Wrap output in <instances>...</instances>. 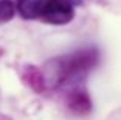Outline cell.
<instances>
[{
	"mask_svg": "<svg viewBox=\"0 0 121 120\" xmlns=\"http://www.w3.org/2000/svg\"><path fill=\"white\" fill-rule=\"evenodd\" d=\"M59 64H54V78L57 84L64 83L65 80L75 78L76 75L84 73L96 62V53L93 50H84V52L75 53L70 56L59 58Z\"/></svg>",
	"mask_w": 121,
	"mask_h": 120,
	"instance_id": "6da1fadb",
	"label": "cell"
},
{
	"mask_svg": "<svg viewBox=\"0 0 121 120\" xmlns=\"http://www.w3.org/2000/svg\"><path fill=\"white\" fill-rule=\"evenodd\" d=\"M81 5L82 0H54L47 13L40 17V20L48 25L70 24L75 17V8Z\"/></svg>",
	"mask_w": 121,
	"mask_h": 120,
	"instance_id": "7a4b0ae2",
	"label": "cell"
},
{
	"mask_svg": "<svg viewBox=\"0 0 121 120\" xmlns=\"http://www.w3.org/2000/svg\"><path fill=\"white\" fill-rule=\"evenodd\" d=\"M54 0H17L19 14L26 20H40Z\"/></svg>",
	"mask_w": 121,
	"mask_h": 120,
	"instance_id": "3957f363",
	"label": "cell"
},
{
	"mask_svg": "<svg viewBox=\"0 0 121 120\" xmlns=\"http://www.w3.org/2000/svg\"><path fill=\"white\" fill-rule=\"evenodd\" d=\"M16 6L13 3V0H0V24L9 22L14 17Z\"/></svg>",
	"mask_w": 121,
	"mask_h": 120,
	"instance_id": "277c9868",
	"label": "cell"
},
{
	"mask_svg": "<svg viewBox=\"0 0 121 120\" xmlns=\"http://www.w3.org/2000/svg\"><path fill=\"white\" fill-rule=\"evenodd\" d=\"M0 56H2V50H0Z\"/></svg>",
	"mask_w": 121,
	"mask_h": 120,
	"instance_id": "5b68a950",
	"label": "cell"
}]
</instances>
